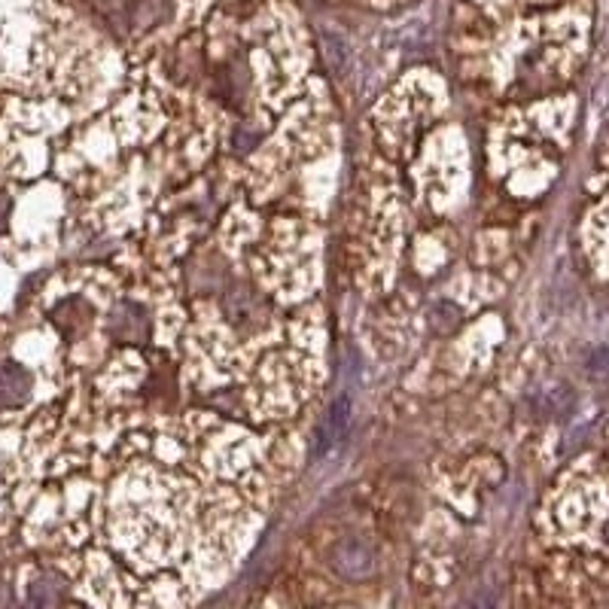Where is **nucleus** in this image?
<instances>
[{
  "label": "nucleus",
  "instance_id": "obj_1",
  "mask_svg": "<svg viewBox=\"0 0 609 609\" xmlns=\"http://www.w3.org/2000/svg\"><path fill=\"white\" fill-rule=\"evenodd\" d=\"M31 396V375L25 366L7 360L0 363V409H16Z\"/></svg>",
  "mask_w": 609,
  "mask_h": 609
},
{
  "label": "nucleus",
  "instance_id": "obj_2",
  "mask_svg": "<svg viewBox=\"0 0 609 609\" xmlns=\"http://www.w3.org/2000/svg\"><path fill=\"white\" fill-rule=\"evenodd\" d=\"M332 564L342 570V576H348V579H363V576L372 573L375 558H372V552L363 543H357V539H351V543L345 539V543L335 549Z\"/></svg>",
  "mask_w": 609,
  "mask_h": 609
},
{
  "label": "nucleus",
  "instance_id": "obj_3",
  "mask_svg": "<svg viewBox=\"0 0 609 609\" xmlns=\"http://www.w3.org/2000/svg\"><path fill=\"white\" fill-rule=\"evenodd\" d=\"M31 600H34V603H58V600H61V594L52 588V579H46V576H43L40 582H34V585H31Z\"/></svg>",
  "mask_w": 609,
  "mask_h": 609
},
{
  "label": "nucleus",
  "instance_id": "obj_4",
  "mask_svg": "<svg viewBox=\"0 0 609 609\" xmlns=\"http://www.w3.org/2000/svg\"><path fill=\"white\" fill-rule=\"evenodd\" d=\"M588 369H591V372H609V351H597V354L588 360Z\"/></svg>",
  "mask_w": 609,
  "mask_h": 609
},
{
  "label": "nucleus",
  "instance_id": "obj_5",
  "mask_svg": "<svg viewBox=\"0 0 609 609\" xmlns=\"http://www.w3.org/2000/svg\"><path fill=\"white\" fill-rule=\"evenodd\" d=\"M7 214H10V198L0 192V232H4V226H7Z\"/></svg>",
  "mask_w": 609,
  "mask_h": 609
},
{
  "label": "nucleus",
  "instance_id": "obj_6",
  "mask_svg": "<svg viewBox=\"0 0 609 609\" xmlns=\"http://www.w3.org/2000/svg\"><path fill=\"white\" fill-rule=\"evenodd\" d=\"M606 536H609V524H606Z\"/></svg>",
  "mask_w": 609,
  "mask_h": 609
}]
</instances>
